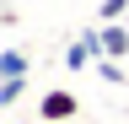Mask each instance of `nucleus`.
Segmentation results:
<instances>
[{"mask_svg": "<svg viewBox=\"0 0 129 124\" xmlns=\"http://www.w3.org/2000/svg\"><path fill=\"white\" fill-rule=\"evenodd\" d=\"M97 76H102L108 86H124V65L118 59H97Z\"/></svg>", "mask_w": 129, "mask_h": 124, "instance_id": "nucleus-5", "label": "nucleus"}, {"mask_svg": "<svg viewBox=\"0 0 129 124\" xmlns=\"http://www.w3.org/2000/svg\"><path fill=\"white\" fill-rule=\"evenodd\" d=\"M0 81H27V49L22 43H6L0 49Z\"/></svg>", "mask_w": 129, "mask_h": 124, "instance_id": "nucleus-3", "label": "nucleus"}, {"mask_svg": "<svg viewBox=\"0 0 129 124\" xmlns=\"http://www.w3.org/2000/svg\"><path fill=\"white\" fill-rule=\"evenodd\" d=\"M124 22H129V16H124Z\"/></svg>", "mask_w": 129, "mask_h": 124, "instance_id": "nucleus-6", "label": "nucleus"}, {"mask_svg": "<svg viewBox=\"0 0 129 124\" xmlns=\"http://www.w3.org/2000/svg\"><path fill=\"white\" fill-rule=\"evenodd\" d=\"M97 33H102V54L108 59H124L129 54V22H102Z\"/></svg>", "mask_w": 129, "mask_h": 124, "instance_id": "nucleus-2", "label": "nucleus"}, {"mask_svg": "<svg viewBox=\"0 0 129 124\" xmlns=\"http://www.w3.org/2000/svg\"><path fill=\"white\" fill-rule=\"evenodd\" d=\"M75 113H81V97L70 86H48L38 97V124H70Z\"/></svg>", "mask_w": 129, "mask_h": 124, "instance_id": "nucleus-1", "label": "nucleus"}, {"mask_svg": "<svg viewBox=\"0 0 129 124\" xmlns=\"http://www.w3.org/2000/svg\"><path fill=\"white\" fill-rule=\"evenodd\" d=\"M97 16H102V22H124V16H129V0H102Z\"/></svg>", "mask_w": 129, "mask_h": 124, "instance_id": "nucleus-4", "label": "nucleus"}]
</instances>
